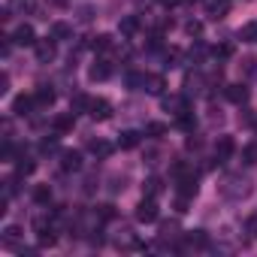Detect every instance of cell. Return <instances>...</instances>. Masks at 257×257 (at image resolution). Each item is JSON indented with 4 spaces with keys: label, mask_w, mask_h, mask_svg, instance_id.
I'll return each mask as SVG.
<instances>
[{
    "label": "cell",
    "mask_w": 257,
    "mask_h": 257,
    "mask_svg": "<svg viewBox=\"0 0 257 257\" xmlns=\"http://www.w3.org/2000/svg\"><path fill=\"white\" fill-rule=\"evenodd\" d=\"M218 194H221L227 203H245V200L254 194V182H251V176H245V173H227V176L218 182Z\"/></svg>",
    "instance_id": "obj_1"
},
{
    "label": "cell",
    "mask_w": 257,
    "mask_h": 257,
    "mask_svg": "<svg viewBox=\"0 0 257 257\" xmlns=\"http://www.w3.org/2000/svg\"><path fill=\"white\" fill-rule=\"evenodd\" d=\"M112 245L115 248H121V251H131V248H140V242H137V233H134V227H127V224H121L115 233H112Z\"/></svg>",
    "instance_id": "obj_2"
},
{
    "label": "cell",
    "mask_w": 257,
    "mask_h": 257,
    "mask_svg": "<svg viewBox=\"0 0 257 257\" xmlns=\"http://www.w3.org/2000/svg\"><path fill=\"white\" fill-rule=\"evenodd\" d=\"M158 197H146L143 194V200H140V206H137V221L140 224H152V221H158Z\"/></svg>",
    "instance_id": "obj_3"
},
{
    "label": "cell",
    "mask_w": 257,
    "mask_h": 257,
    "mask_svg": "<svg viewBox=\"0 0 257 257\" xmlns=\"http://www.w3.org/2000/svg\"><path fill=\"white\" fill-rule=\"evenodd\" d=\"M164 103V112H170V115H185V112H191V100L185 97V94H170V97H164L161 100Z\"/></svg>",
    "instance_id": "obj_4"
},
{
    "label": "cell",
    "mask_w": 257,
    "mask_h": 257,
    "mask_svg": "<svg viewBox=\"0 0 257 257\" xmlns=\"http://www.w3.org/2000/svg\"><path fill=\"white\" fill-rule=\"evenodd\" d=\"M58 40L55 37H46V40H37V46H34V52H37V61L40 64H52L55 61V55H58V46H55Z\"/></svg>",
    "instance_id": "obj_5"
},
{
    "label": "cell",
    "mask_w": 257,
    "mask_h": 257,
    "mask_svg": "<svg viewBox=\"0 0 257 257\" xmlns=\"http://www.w3.org/2000/svg\"><path fill=\"white\" fill-rule=\"evenodd\" d=\"M164 88H167L164 76H158V73H143L140 91H146V94H152V97H164Z\"/></svg>",
    "instance_id": "obj_6"
},
{
    "label": "cell",
    "mask_w": 257,
    "mask_h": 257,
    "mask_svg": "<svg viewBox=\"0 0 257 257\" xmlns=\"http://www.w3.org/2000/svg\"><path fill=\"white\" fill-rule=\"evenodd\" d=\"M34 109H40L37 100H34V94H19V97L13 100V115H19V118H22V115H31Z\"/></svg>",
    "instance_id": "obj_7"
},
{
    "label": "cell",
    "mask_w": 257,
    "mask_h": 257,
    "mask_svg": "<svg viewBox=\"0 0 257 257\" xmlns=\"http://www.w3.org/2000/svg\"><path fill=\"white\" fill-rule=\"evenodd\" d=\"M88 115H91L94 121H106V118H112V103H109V100H103V97H97V100H91Z\"/></svg>",
    "instance_id": "obj_8"
},
{
    "label": "cell",
    "mask_w": 257,
    "mask_h": 257,
    "mask_svg": "<svg viewBox=\"0 0 257 257\" xmlns=\"http://www.w3.org/2000/svg\"><path fill=\"white\" fill-rule=\"evenodd\" d=\"M13 43H16V46H37L34 28H31V25H19V28L13 31Z\"/></svg>",
    "instance_id": "obj_9"
},
{
    "label": "cell",
    "mask_w": 257,
    "mask_h": 257,
    "mask_svg": "<svg viewBox=\"0 0 257 257\" xmlns=\"http://www.w3.org/2000/svg\"><path fill=\"white\" fill-rule=\"evenodd\" d=\"M88 152H91L94 158H100V161H106V158H109V155L115 152V146H112L109 140H100V137H97V140H88Z\"/></svg>",
    "instance_id": "obj_10"
},
{
    "label": "cell",
    "mask_w": 257,
    "mask_h": 257,
    "mask_svg": "<svg viewBox=\"0 0 257 257\" xmlns=\"http://www.w3.org/2000/svg\"><path fill=\"white\" fill-rule=\"evenodd\" d=\"M37 10V0H7V13L13 16H31Z\"/></svg>",
    "instance_id": "obj_11"
},
{
    "label": "cell",
    "mask_w": 257,
    "mask_h": 257,
    "mask_svg": "<svg viewBox=\"0 0 257 257\" xmlns=\"http://www.w3.org/2000/svg\"><path fill=\"white\" fill-rule=\"evenodd\" d=\"M233 140L230 137H218V143H215V161L218 164H224V161H230V155H233Z\"/></svg>",
    "instance_id": "obj_12"
},
{
    "label": "cell",
    "mask_w": 257,
    "mask_h": 257,
    "mask_svg": "<svg viewBox=\"0 0 257 257\" xmlns=\"http://www.w3.org/2000/svg\"><path fill=\"white\" fill-rule=\"evenodd\" d=\"M88 76H91V82H106L112 76V64L109 61H94V67L88 70Z\"/></svg>",
    "instance_id": "obj_13"
},
{
    "label": "cell",
    "mask_w": 257,
    "mask_h": 257,
    "mask_svg": "<svg viewBox=\"0 0 257 257\" xmlns=\"http://www.w3.org/2000/svg\"><path fill=\"white\" fill-rule=\"evenodd\" d=\"M34 100H37V106H40V109H49V106L55 103V91H52L49 85H40V88L34 91Z\"/></svg>",
    "instance_id": "obj_14"
},
{
    "label": "cell",
    "mask_w": 257,
    "mask_h": 257,
    "mask_svg": "<svg viewBox=\"0 0 257 257\" xmlns=\"http://www.w3.org/2000/svg\"><path fill=\"white\" fill-rule=\"evenodd\" d=\"M79 167H82V152H64V155H61V170L76 173Z\"/></svg>",
    "instance_id": "obj_15"
},
{
    "label": "cell",
    "mask_w": 257,
    "mask_h": 257,
    "mask_svg": "<svg viewBox=\"0 0 257 257\" xmlns=\"http://www.w3.org/2000/svg\"><path fill=\"white\" fill-rule=\"evenodd\" d=\"M140 146V134L137 131H121L118 134V149H137Z\"/></svg>",
    "instance_id": "obj_16"
},
{
    "label": "cell",
    "mask_w": 257,
    "mask_h": 257,
    "mask_svg": "<svg viewBox=\"0 0 257 257\" xmlns=\"http://www.w3.org/2000/svg\"><path fill=\"white\" fill-rule=\"evenodd\" d=\"M52 37H55L58 43H67V40H73V28H70L67 22H55V25H52Z\"/></svg>",
    "instance_id": "obj_17"
},
{
    "label": "cell",
    "mask_w": 257,
    "mask_h": 257,
    "mask_svg": "<svg viewBox=\"0 0 257 257\" xmlns=\"http://www.w3.org/2000/svg\"><path fill=\"white\" fill-rule=\"evenodd\" d=\"M34 170H37V164H34V161H31L28 155H22V158H16V176H19V179H25V176H31Z\"/></svg>",
    "instance_id": "obj_18"
},
{
    "label": "cell",
    "mask_w": 257,
    "mask_h": 257,
    "mask_svg": "<svg viewBox=\"0 0 257 257\" xmlns=\"http://www.w3.org/2000/svg\"><path fill=\"white\" fill-rule=\"evenodd\" d=\"M227 100L230 103H245L248 100V88L245 85H227Z\"/></svg>",
    "instance_id": "obj_19"
},
{
    "label": "cell",
    "mask_w": 257,
    "mask_h": 257,
    "mask_svg": "<svg viewBox=\"0 0 257 257\" xmlns=\"http://www.w3.org/2000/svg\"><path fill=\"white\" fill-rule=\"evenodd\" d=\"M118 31H121V37H134V34L140 31V19H137V16H127V19L118 25Z\"/></svg>",
    "instance_id": "obj_20"
},
{
    "label": "cell",
    "mask_w": 257,
    "mask_h": 257,
    "mask_svg": "<svg viewBox=\"0 0 257 257\" xmlns=\"http://www.w3.org/2000/svg\"><path fill=\"white\" fill-rule=\"evenodd\" d=\"M19 239H22V227L10 224V227L4 230V245H7V248H16V245H19Z\"/></svg>",
    "instance_id": "obj_21"
},
{
    "label": "cell",
    "mask_w": 257,
    "mask_h": 257,
    "mask_svg": "<svg viewBox=\"0 0 257 257\" xmlns=\"http://www.w3.org/2000/svg\"><path fill=\"white\" fill-rule=\"evenodd\" d=\"M73 121H76V115L70 112V115H61V118H55V134H67V131H73Z\"/></svg>",
    "instance_id": "obj_22"
},
{
    "label": "cell",
    "mask_w": 257,
    "mask_h": 257,
    "mask_svg": "<svg viewBox=\"0 0 257 257\" xmlns=\"http://www.w3.org/2000/svg\"><path fill=\"white\" fill-rule=\"evenodd\" d=\"M34 203L49 206V203H52V188H49V185H37V188H34Z\"/></svg>",
    "instance_id": "obj_23"
},
{
    "label": "cell",
    "mask_w": 257,
    "mask_h": 257,
    "mask_svg": "<svg viewBox=\"0 0 257 257\" xmlns=\"http://www.w3.org/2000/svg\"><path fill=\"white\" fill-rule=\"evenodd\" d=\"M94 52H112V37L109 34H100V37H94Z\"/></svg>",
    "instance_id": "obj_24"
},
{
    "label": "cell",
    "mask_w": 257,
    "mask_h": 257,
    "mask_svg": "<svg viewBox=\"0 0 257 257\" xmlns=\"http://www.w3.org/2000/svg\"><path fill=\"white\" fill-rule=\"evenodd\" d=\"M161 191H164V188H161V179H155V176L143 185V194H146V197H158Z\"/></svg>",
    "instance_id": "obj_25"
},
{
    "label": "cell",
    "mask_w": 257,
    "mask_h": 257,
    "mask_svg": "<svg viewBox=\"0 0 257 257\" xmlns=\"http://www.w3.org/2000/svg\"><path fill=\"white\" fill-rule=\"evenodd\" d=\"M173 236H179V221H167V224H161V239L167 242V239H173Z\"/></svg>",
    "instance_id": "obj_26"
},
{
    "label": "cell",
    "mask_w": 257,
    "mask_h": 257,
    "mask_svg": "<svg viewBox=\"0 0 257 257\" xmlns=\"http://www.w3.org/2000/svg\"><path fill=\"white\" fill-rule=\"evenodd\" d=\"M239 37H242L245 43H257V22H248V25L239 31Z\"/></svg>",
    "instance_id": "obj_27"
},
{
    "label": "cell",
    "mask_w": 257,
    "mask_h": 257,
    "mask_svg": "<svg viewBox=\"0 0 257 257\" xmlns=\"http://www.w3.org/2000/svg\"><path fill=\"white\" fill-rule=\"evenodd\" d=\"M242 161H245L248 167H254V164H257V143H251V146H245V149H242Z\"/></svg>",
    "instance_id": "obj_28"
},
{
    "label": "cell",
    "mask_w": 257,
    "mask_h": 257,
    "mask_svg": "<svg viewBox=\"0 0 257 257\" xmlns=\"http://www.w3.org/2000/svg\"><path fill=\"white\" fill-rule=\"evenodd\" d=\"M94 212H97L100 221H112V218H115V206H109V203H106V206H97Z\"/></svg>",
    "instance_id": "obj_29"
},
{
    "label": "cell",
    "mask_w": 257,
    "mask_h": 257,
    "mask_svg": "<svg viewBox=\"0 0 257 257\" xmlns=\"http://www.w3.org/2000/svg\"><path fill=\"white\" fill-rule=\"evenodd\" d=\"M58 137H61V134H55L52 140H43V143H40V152H43V155H52V152L58 149Z\"/></svg>",
    "instance_id": "obj_30"
},
{
    "label": "cell",
    "mask_w": 257,
    "mask_h": 257,
    "mask_svg": "<svg viewBox=\"0 0 257 257\" xmlns=\"http://www.w3.org/2000/svg\"><path fill=\"white\" fill-rule=\"evenodd\" d=\"M179 127H182V131H191V134H194V112L179 115Z\"/></svg>",
    "instance_id": "obj_31"
},
{
    "label": "cell",
    "mask_w": 257,
    "mask_h": 257,
    "mask_svg": "<svg viewBox=\"0 0 257 257\" xmlns=\"http://www.w3.org/2000/svg\"><path fill=\"white\" fill-rule=\"evenodd\" d=\"M146 134H149V137H161V134H167V127L158 124V121H152V124H146Z\"/></svg>",
    "instance_id": "obj_32"
},
{
    "label": "cell",
    "mask_w": 257,
    "mask_h": 257,
    "mask_svg": "<svg viewBox=\"0 0 257 257\" xmlns=\"http://www.w3.org/2000/svg\"><path fill=\"white\" fill-rule=\"evenodd\" d=\"M245 233H248L251 239H257V215H251V218L245 221Z\"/></svg>",
    "instance_id": "obj_33"
},
{
    "label": "cell",
    "mask_w": 257,
    "mask_h": 257,
    "mask_svg": "<svg viewBox=\"0 0 257 257\" xmlns=\"http://www.w3.org/2000/svg\"><path fill=\"white\" fill-rule=\"evenodd\" d=\"M209 13H212V19H224V13H227V4H215Z\"/></svg>",
    "instance_id": "obj_34"
},
{
    "label": "cell",
    "mask_w": 257,
    "mask_h": 257,
    "mask_svg": "<svg viewBox=\"0 0 257 257\" xmlns=\"http://www.w3.org/2000/svg\"><path fill=\"white\" fill-rule=\"evenodd\" d=\"M10 91V76L4 73V76H0V94H7Z\"/></svg>",
    "instance_id": "obj_35"
}]
</instances>
